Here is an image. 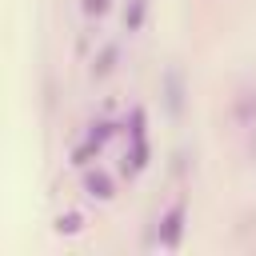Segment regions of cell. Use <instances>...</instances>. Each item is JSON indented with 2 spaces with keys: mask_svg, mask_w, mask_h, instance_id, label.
<instances>
[{
  "mask_svg": "<svg viewBox=\"0 0 256 256\" xmlns=\"http://www.w3.org/2000/svg\"><path fill=\"white\" fill-rule=\"evenodd\" d=\"M232 112H236V124H240L244 132H256V88H240Z\"/></svg>",
  "mask_w": 256,
  "mask_h": 256,
  "instance_id": "obj_4",
  "label": "cell"
},
{
  "mask_svg": "<svg viewBox=\"0 0 256 256\" xmlns=\"http://www.w3.org/2000/svg\"><path fill=\"white\" fill-rule=\"evenodd\" d=\"M184 224H188V204H184V200H172V204L164 208L160 224H156V244L168 248V252H176L180 240H184Z\"/></svg>",
  "mask_w": 256,
  "mask_h": 256,
  "instance_id": "obj_1",
  "label": "cell"
},
{
  "mask_svg": "<svg viewBox=\"0 0 256 256\" xmlns=\"http://www.w3.org/2000/svg\"><path fill=\"white\" fill-rule=\"evenodd\" d=\"M120 64V44H104L96 56H92V80H108Z\"/></svg>",
  "mask_w": 256,
  "mask_h": 256,
  "instance_id": "obj_5",
  "label": "cell"
},
{
  "mask_svg": "<svg viewBox=\"0 0 256 256\" xmlns=\"http://www.w3.org/2000/svg\"><path fill=\"white\" fill-rule=\"evenodd\" d=\"M144 20H148V0H128V4H124V32H128V36L140 32Z\"/></svg>",
  "mask_w": 256,
  "mask_h": 256,
  "instance_id": "obj_8",
  "label": "cell"
},
{
  "mask_svg": "<svg viewBox=\"0 0 256 256\" xmlns=\"http://www.w3.org/2000/svg\"><path fill=\"white\" fill-rule=\"evenodd\" d=\"M84 192H88V200H96V204H108L112 196H116V184H112V176L108 172H84Z\"/></svg>",
  "mask_w": 256,
  "mask_h": 256,
  "instance_id": "obj_3",
  "label": "cell"
},
{
  "mask_svg": "<svg viewBox=\"0 0 256 256\" xmlns=\"http://www.w3.org/2000/svg\"><path fill=\"white\" fill-rule=\"evenodd\" d=\"M116 136V124L112 120H96V124H88V132H84V140L72 148V164H92V156H100L104 148H108V140Z\"/></svg>",
  "mask_w": 256,
  "mask_h": 256,
  "instance_id": "obj_2",
  "label": "cell"
},
{
  "mask_svg": "<svg viewBox=\"0 0 256 256\" xmlns=\"http://www.w3.org/2000/svg\"><path fill=\"white\" fill-rule=\"evenodd\" d=\"M80 12H84L88 20H100V16L112 12V0H80Z\"/></svg>",
  "mask_w": 256,
  "mask_h": 256,
  "instance_id": "obj_10",
  "label": "cell"
},
{
  "mask_svg": "<svg viewBox=\"0 0 256 256\" xmlns=\"http://www.w3.org/2000/svg\"><path fill=\"white\" fill-rule=\"evenodd\" d=\"M124 128H128V144H144V140H148V112L136 104V108L128 112V124H124Z\"/></svg>",
  "mask_w": 256,
  "mask_h": 256,
  "instance_id": "obj_7",
  "label": "cell"
},
{
  "mask_svg": "<svg viewBox=\"0 0 256 256\" xmlns=\"http://www.w3.org/2000/svg\"><path fill=\"white\" fill-rule=\"evenodd\" d=\"M168 108L180 112V76L176 72H168Z\"/></svg>",
  "mask_w": 256,
  "mask_h": 256,
  "instance_id": "obj_11",
  "label": "cell"
},
{
  "mask_svg": "<svg viewBox=\"0 0 256 256\" xmlns=\"http://www.w3.org/2000/svg\"><path fill=\"white\" fill-rule=\"evenodd\" d=\"M148 156H152L148 140H144V144H128V152H124V164H120V172H124V176H140V172L148 168Z\"/></svg>",
  "mask_w": 256,
  "mask_h": 256,
  "instance_id": "obj_6",
  "label": "cell"
},
{
  "mask_svg": "<svg viewBox=\"0 0 256 256\" xmlns=\"http://www.w3.org/2000/svg\"><path fill=\"white\" fill-rule=\"evenodd\" d=\"M84 228V216H76V212H68V216H56V232L60 236H76Z\"/></svg>",
  "mask_w": 256,
  "mask_h": 256,
  "instance_id": "obj_9",
  "label": "cell"
}]
</instances>
